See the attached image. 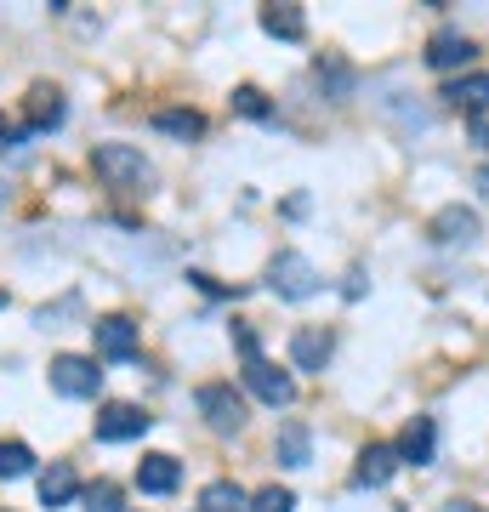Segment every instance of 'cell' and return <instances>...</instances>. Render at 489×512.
I'll return each mask as SVG.
<instances>
[{
    "label": "cell",
    "instance_id": "1",
    "mask_svg": "<svg viewBox=\"0 0 489 512\" xmlns=\"http://www.w3.org/2000/svg\"><path fill=\"white\" fill-rule=\"evenodd\" d=\"M91 171L109 188H126V194L154 183V165L143 160V148H131V143H97L91 148Z\"/></svg>",
    "mask_w": 489,
    "mask_h": 512
},
{
    "label": "cell",
    "instance_id": "13",
    "mask_svg": "<svg viewBox=\"0 0 489 512\" xmlns=\"http://www.w3.org/2000/svg\"><path fill=\"white\" fill-rule=\"evenodd\" d=\"M438 450V421L433 416H416L410 427H404V439H399V461L404 467H427Z\"/></svg>",
    "mask_w": 489,
    "mask_h": 512
},
{
    "label": "cell",
    "instance_id": "21",
    "mask_svg": "<svg viewBox=\"0 0 489 512\" xmlns=\"http://www.w3.org/2000/svg\"><path fill=\"white\" fill-rule=\"evenodd\" d=\"M35 473V450L23 439H0V478H23Z\"/></svg>",
    "mask_w": 489,
    "mask_h": 512
},
{
    "label": "cell",
    "instance_id": "18",
    "mask_svg": "<svg viewBox=\"0 0 489 512\" xmlns=\"http://www.w3.org/2000/svg\"><path fill=\"white\" fill-rule=\"evenodd\" d=\"M262 29L273 40H308V12L302 6H262Z\"/></svg>",
    "mask_w": 489,
    "mask_h": 512
},
{
    "label": "cell",
    "instance_id": "9",
    "mask_svg": "<svg viewBox=\"0 0 489 512\" xmlns=\"http://www.w3.org/2000/svg\"><path fill=\"white\" fill-rule=\"evenodd\" d=\"M245 387H251L262 404H290L296 399V382H290V370H279V365H268V359H256V365H245Z\"/></svg>",
    "mask_w": 489,
    "mask_h": 512
},
{
    "label": "cell",
    "instance_id": "15",
    "mask_svg": "<svg viewBox=\"0 0 489 512\" xmlns=\"http://www.w3.org/2000/svg\"><path fill=\"white\" fill-rule=\"evenodd\" d=\"M273 456H279V467H308V461H313L308 421H285V427H279V439H273Z\"/></svg>",
    "mask_w": 489,
    "mask_h": 512
},
{
    "label": "cell",
    "instance_id": "2",
    "mask_svg": "<svg viewBox=\"0 0 489 512\" xmlns=\"http://www.w3.org/2000/svg\"><path fill=\"white\" fill-rule=\"evenodd\" d=\"M268 291L285 296V302H302V296L319 291V268H313L302 251H279L268 262Z\"/></svg>",
    "mask_w": 489,
    "mask_h": 512
},
{
    "label": "cell",
    "instance_id": "26",
    "mask_svg": "<svg viewBox=\"0 0 489 512\" xmlns=\"http://www.w3.org/2000/svg\"><path fill=\"white\" fill-rule=\"evenodd\" d=\"M234 109L251 114V120H268V97L256 92V86H239V92H234Z\"/></svg>",
    "mask_w": 489,
    "mask_h": 512
},
{
    "label": "cell",
    "instance_id": "23",
    "mask_svg": "<svg viewBox=\"0 0 489 512\" xmlns=\"http://www.w3.org/2000/svg\"><path fill=\"white\" fill-rule=\"evenodd\" d=\"M228 336H234V348H239V359H245V365H256V359H262V336H256L251 319H234V325H228Z\"/></svg>",
    "mask_w": 489,
    "mask_h": 512
},
{
    "label": "cell",
    "instance_id": "20",
    "mask_svg": "<svg viewBox=\"0 0 489 512\" xmlns=\"http://www.w3.org/2000/svg\"><path fill=\"white\" fill-rule=\"evenodd\" d=\"M154 131L177 137V143H194V137H205V114L200 109H160L154 114Z\"/></svg>",
    "mask_w": 489,
    "mask_h": 512
},
{
    "label": "cell",
    "instance_id": "29",
    "mask_svg": "<svg viewBox=\"0 0 489 512\" xmlns=\"http://www.w3.org/2000/svg\"><path fill=\"white\" fill-rule=\"evenodd\" d=\"M472 143H478V148L489 154V120H472Z\"/></svg>",
    "mask_w": 489,
    "mask_h": 512
},
{
    "label": "cell",
    "instance_id": "10",
    "mask_svg": "<svg viewBox=\"0 0 489 512\" xmlns=\"http://www.w3.org/2000/svg\"><path fill=\"white\" fill-rule=\"evenodd\" d=\"M472 57H478V46H472L461 29H438V35L427 40V69H438V74L461 69V63H472Z\"/></svg>",
    "mask_w": 489,
    "mask_h": 512
},
{
    "label": "cell",
    "instance_id": "12",
    "mask_svg": "<svg viewBox=\"0 0 489 512\" xmlns=\"http://www.w3.org/2000/svg\"><path fill=\"white\" fill-rule=\"evenodd\" d=\"M399 467H404V461H399V444H364L353 478H359V484H370V490H381V484L399 473Z\"/></svg>",
    "mask_w": 489,
    "mask_h": 512
},
{
    "label": "cell",
    "instance_id": "22",
    "mask_svg": "<svg viewBox=\"0 0 489 512\" xmlns=\"http://www.w3.org/2000/svg\"><path fill=\"white\" fill-rule=\"evenodd\" d=\"M80 501H86V512H120V484L114 478H97V484L80 490Z\"/></svg>",
    "mask_w": 489,
    "mask_h": 512
},
{
    "label": "cell",
    "instance_id": "3",
    "mask_svg": "<svg viewBox=\"0 0 489 512\" xmlns=\"http://www.w3.org/2000/svg\"><path fill=\"white\" fill-rule=\"evenodd\" d=\"M52 387L63 399H97L103 393V370H97V353H57L52 359Z\"/></svg>",
    "mask_w": 489,
    "mask_h": 512
},
{
    "label": "cell",
    "instance_id": "5",
    "mask_svg": "<svg viewBox=\"0 0 489 512\" xmlns=\"http://www.w3.org/2000/svg\"><path fill=\"white\" fill-rule=\"evenodd\" d=\"M148 410L143 404H126V399H114V404H103L97 410V439L103 444H126V439H143L148 433Z\"/></svg>",
    "mask_w": 489,
    "mask_h": 512
},
{
    "label": "cell",
    "instance_id": "4",
    "mask_svg": "<svg viewBox=\"0 0 489 512\" xmlns=\"http://www.w3.org/2000/svg\"><path fill=\"white\" fill-rule=\"evenodd\" d=\"M194 404H200V416L217 427V433H239L245 427V399L234 393V382H205L200 393H194Z\"/></svg>",
    "mask_w": 489,
    "mask_h": 512
},
{
    "label": "cell",
    "instance_id": "30",
    "mask_svg": "<svg viewBox=\"0 0 489 512\" xmlns=\"http://www.w3.org/2000/svg\"><path fill=\"white\" fill-rule=\"evenodd\" d=\"M12 143V126H6V114H0V148Z\"/></svg>",
    "mask_w": 489,
    "mask_h": 512
},
{
    "label": "cell",
    "instance_id": "8",
    "mask_svg": "<svg viewBox=\"0 0 489 512\" xmlns=\"http://www.w3.org/2000/svg\"><path fill=\"white\" fill-rule=\"evenodd\" d=\"M444 103L450 109H467L472 120H489V69H472V74H455L450 86H444Z\"/></svg>",
    "mask_w": 489,
    "mask_h": 512
},
{
    "label": "cell",
    "instance_id": "14",
    "mask_svg": "<svg viewBox=\"0 0 489 512\" xmlns=\"http://www.w3.org/2000/svg\"><path fill=\"white\" fill-rule=\"evenodd\" d=\"M182 484V461L177 456H143L137 461V490L143 495H171Z\"/></svg>",
    "mask_w": 489,
    "mask_h": 512
},
{
    "label": "cell",
    "instance_id": "16",
    "mask_svg": "<svg viewBox=\"0 0 489 512\" xmlns=\"http://www.w3.org/2000/svg\"><path fill=\"white\" fill-rule=\"evenodd\" d=\"M40 501H46V507H69V501H80V478H74L69 461H52V467L40 473Z\"/></svg>",
    "mask_w": 489,
    "mask_h": 512
},
{
    "label": "cell",
    "instance_id": "28",
    "mask_svg": "<svg viewBox=\"0 0 489 512\" xmlns=\"http://www.w3.org/2000/svg\"><path fill=\"white\" fill-rule=\"evenodd\" d=\"M347 296H353V302L364 296V268H353V274H347Z\"/></svg>",
    "mask_w": 489,
    "mask_h": 512
},
{
    "label": "cell",
    "instance_id": "31",
    "mask_svg": "<svg viewBox=\"0 0 489 512\" xmlns=\"http://www.w3.org/2000/svg\"><path fill=\"white\" fill-rule=\"evenodd\" d=\"M450 512H478V507H472V501H455V507Z\"/></svg>",
    "mask_w": 489,
    "mask_h": 512
},
{
    "label": "cell",
    "instance_id": "27",
    "mask_svg": "<svg viewBox=\"0 0 489 512\" xmlns=\"http://www.w3.org/2000/svg\"><path fill=\"white\" fill-rule=\"evenodd\" d=\"M188 285H194V291H205V296H228V285H217L211 274H188Z\"/></svg>",
    "mask_w": 489,
    "mask_h": 512
},
{
    "label": "cell",
    "instance_id": "17",
    "mask_svg": "<svg viewBox=\"0 0 489 512\" xmlns=\"http://www.w3.org/2000/svg\"><path fill=\"white\" fill-rule=\"evenodd\" d=\"M23 114H29V131L63 126V92H52V86H35V92H29V103H23Z\"/></svg>",
    "mask_w": 489,
    "mask_h": 512
},
{
    "label": "cell",
    "instance_id": "11",
    "mask_svg": "<svg viewBox=\"0 0 489 512\" xmlns=\"http://www.w3.org/2000/svg\"><path fill=\"white\" fill-rule=\"evenodd\" d=\"M478 239V211L472 205H444L433 217V245H472Z\"/></svg>",
    "mask_w": 489,
    "mask_h": 512
},
{
    "label": "cell",
    "instance_id": "19",
    "mask_svg": "<svg viewBox=\"0 0 489 512\" xmlns=\"http://www.w3.org/2000/svg\"><path fill=\"white\" fill-rule=\"evenodd\" d=\"M200 512H251V495L239 490L234 478H211L200 490Z\"/></svg>",
    "mask_w": 489,
    "mask_h": 512
},
{
    "label": "cell",
    "instance_id": "24",
    "mask_svg": "<svg viewBox=\"0 0 489 512\" xmlns=\"http://www.w3.org/2000/svg\"><path fill=\"white\" fill-rule=\"evenodd\" d=\"M290 507H296V495H290L285 484H268V490L251 495V512H290Z\"/></svg>",
    "mask_w": 489,
    "mask_h": 512
},
{
    "label": "cell",
    "instance_id": "6",
    "mask_svg": "<svg viewBox=\"0 0 489 512\" xmlns=\"http://www.w3.org/2000/svg\"><path fill=\"white\" fill-rule=\"evenodd\" d=\"M330 353H336V330L330 325H302L296 336H290V365L308 370V376H325Z\"/></svg>",
    "mask_w": 489,
    "mask_h": 512
},
{
    "label": "cell",
    "instance_id": "32",
    "mask_svg": "<svg viewBox=\"0 0 489 512\" xmlns=\"http://www.w3.org/2000/svg\"><path fill=\"white\" fill-rule=\"evenodd\" d=\"M0 308H6V291H0Z\"/></svg>",
    "mask_w": 489,
    "mask_h": 512
},
{
    "label": "cell",
    "instance_id": "7",
    "mask_svg": "<svg viewBox=\"0 0 489 512\" xmlns=\"http://www.w3.org/2000/svg\"><path fill=\"white\" fill-rule=\"evenodd\" d=\"M91 342H97V359H137V319L131 313H103L91 325Z\"/></svg>",
    "mask_w": 489,
    "mask_h": 512
},
{
    "label": "cell",
    "instance_id": "25",
    "mask_svg": "<svg viewBox=\"0 0 489 512\" xmlns=\"http://www.w3.org/2000/svg\"><path fill=\"white\" fill-rule=\"evenodd\" d=\"M319 80H330V92L342 97L347 86H353V69H347V63H336V57H319Z\"/></svg>",
    "mask_w": 489,
    "mask_h": 512
}]
</instances>
